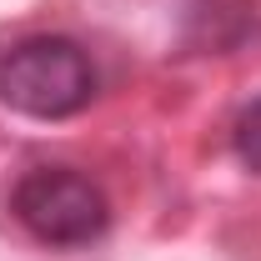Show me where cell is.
Instances as JSON below:
<instances>
[{
	"instance_id": "1",
	"label": "cell",
	"mask_w": 261,
	"mask_h": 261,
	"mask_svg": "<svg viewBox=\"0 0 261 261\" xmlns=\"http://www.w3.org/2000/svg\"><path fill=\"white\" fill-rule=\"evenodd\" d=\"M0 100L35 121L81 116L96 100V65L65 35H31L0 56Z\"/></svg>"
},
{
	"instance_id": "2",
	"label": "cell",
	"mask_w": 261,
	"mask_h": 261,
	"mask_svg": "<svg viewBox=\"0 0 261 261\" xmlns=\"http://www.w3.org/2000/svg\"><path fill=\"white\" fill-rule=\"evenodd\" d=\"M15 221L45 246H91L111 226V201L91 176L70 166H35L10 191Z\"/></svg>"
},
{
	"instance_id": "3",
	"label": "cell",
	"mask_w": 261,
	"mask_h": 261,
	"mask_svg": "<svg viewBox=\"0 0 261 261\" xmlns=\"http://www.w3.org/2000/svg\"><path fill=\"white\" fill-rule=\"evenodd\" d=\"M231 141H236V156H241V161H246V166L261 176V100H251V106L236 116Z\"/></svg>"
}]
</instances>
